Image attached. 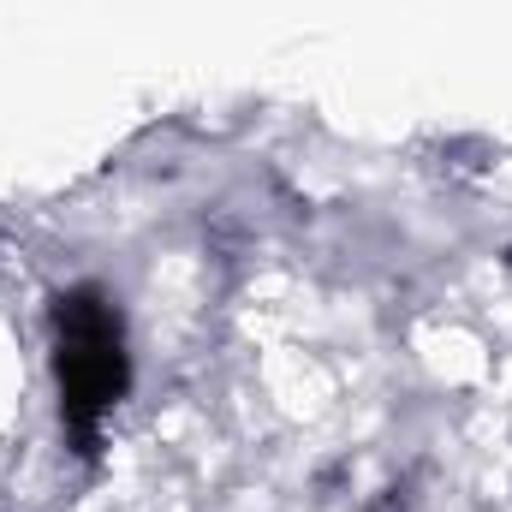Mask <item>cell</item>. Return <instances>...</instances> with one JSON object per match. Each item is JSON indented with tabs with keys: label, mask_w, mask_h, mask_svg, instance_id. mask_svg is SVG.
<instances>
[{
	"label": "cell",
	"mask_w": 512,
	"mask_h": 512,
	"mask_svg": "<svg viewBox=\"0 0 512 512\" xmlns=\"http://www.w3.org/2000/svg\"><path fill=\"white\" fill-rule=\"evenodd\" d=\"M54 382H60V417L78 441V453H96L102 417L126 399V328L102 286H72L54 298Z\"/></svg>",
	"instance_id": "cell-1"
}]
</instances>
